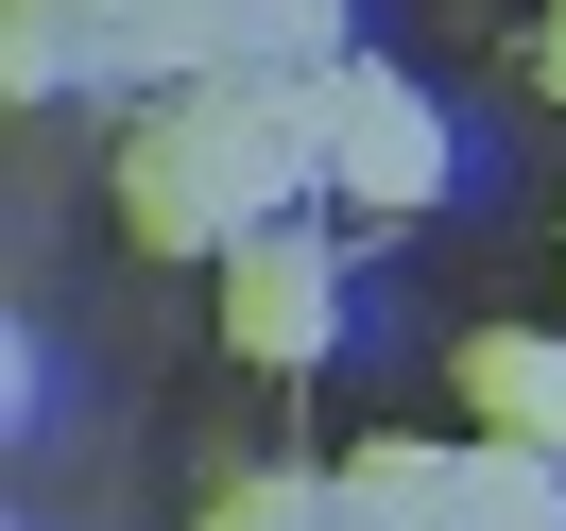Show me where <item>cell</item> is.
I'll use <instances>...</instances> for the list:
<instances>
[{
    "label": "cell",
    "instance_id": "obj_8",
    "mask_svg": "<svg viewBox=\"0 0 566 531\" xmlns=\"http://www.w3.org/2000/svg\"><path fill=\"white\" fill-rule=\"evenodd\" d=\"M241 70H344V0H241Z\"/></svg>",
    "mask_w": 566,
    "mask_h": 531
},
{
    "label": "cell",
    "instance_id": "obj_4",
    "mask_svg": "<svg viewBox=\"0 0 566 531\" xmlns=\"http://www.w3.org/2000/svg\"><path fill=\"white\" fill-rule=\"evenodd\" d=\"M447 394L497 428V446H549L566 463V343H549V326H481V343L447 360Z\"/></svg>",
    "mask_w": 566,
    "mask_h": 531
},
{
    "label": "cell",
    "instance_id": "obj_6",
    "mask_svg": "<svg viewBox=\"0 0 566 531\" xmlns=\"http://www.w3.org/2000/svg\"><path fill=\"white\" fill-rule=\"evenodd\" d=\"M447 531H566V463L481 428V446H463V514H447Z\"/></svg>",
    "mask_w": 566,
    "mask_h": 531
},
{
    "label": "cell",
    "instance_id": "obj_1",
    "mask_svg": "<svg viewBox=\"0 0 566 531\" xmlns=\"http://www.w3.org/2000/svg\"><path fill=\"white\" fill-rule=\"evenodd\" d=\"M223 343H241L258 378H310V360L344 343V275H326L310 241H275V223H258V241L223 257Z\"/></svg>",
    "mask_w": 566,
    "mask_h": 531
},
{
    "label": "cell",
    "instance_id": "obj_7",
    "mask_svg": "<svg viewBox=\"0 0 566 531\" xmlns=\"http://www.w3.org/2000/svg\"><path fill=\"white\" fill-rule=\"evenodd\" d=\"M207 531H344V480H310V463H275V480H223Z\"/></svg>",
    "mask_w": 566,
    "mask_h": 531
},
{
    "label": "cell",
    "instance_id": "obj_9",
    "mask_svg": "<svg viewBox=\"0 0 566 531\" xmlns=\"http://www.w3.org/2000/svg\"><path fill=\"white\" fill-rule=\"evenodd\" d=\"M532 86H549V104H566V18H549V35H532Z\"/></svg>",
    "mask_w": 566,
    "mask_h": 531
},
{
    "label": "cell",
    "instance_id": "obj_5",
    "mask_svg": "<svg viewBox=\"0 0 566 531\" xmlns=\"http://www.w3.org/2000/svg\"><path fill=\"white\" fill-rule=\"evenodd\" d=\"M326 480H344V531H447V514H463V446H412V428L344 446Z\"/></svg>",
    "mask_w": 566,
    "mask_h": 531
},
{
    "label": "cell",
    "instance_id": "obj_3",
    "mask_svg": "<svg viewBox=\"0 0 566 531\" xmlns=\"http://www.w3.org/2000/svg\"><path fill=\"white\" fill-rule=\"evenodd\" d=\"M120 223H138L155 257H241V206H223V172H207V138H189L172 104L120 138Z\"/></svg>",
    "mask_w": 566,
    "mask_h": 531
},
{
    "label": "cell",
    "instance_id": "obj_2",
    "mask_svg": "<svg viewBox=\"0 0 566 531\" xmlns=\"http://www.w3.org/2000/svg\"><path fill=\"white\" fill-rule=\"evenodd\" d=\"M326 172H344L378 223H412L429 189H447V138H429V104L395 70H326Z\"/></svg>",
    "mask_w": 566,
    "mask_h": 531
}]
</instances>
